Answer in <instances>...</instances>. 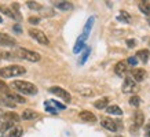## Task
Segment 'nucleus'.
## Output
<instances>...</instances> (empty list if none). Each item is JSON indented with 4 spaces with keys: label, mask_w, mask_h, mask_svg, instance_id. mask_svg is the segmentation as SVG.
I'll return each mask as SVG.
<instances>
[{
    "label": "nucleus",
    "mask_w": 150,
    "mask_h": 137,
    "mask_svg": "<svg viewBox=\"0 0 150 137\" xmlns=\"http://www.w3.org/2000/svg\"><path fill=\"white\" fill-rule=\"evenodd\" d=\"M48 92H50V93H54V95H57V96H59L61 99H64L65 103H69V101L72 100V96H70V93L65 91L64 88H59V87H51L50 89H48Z\"/></svg>",
    "instance_id": "6"
},
{
    "label": "nucleus",
    "mask_w": 150,
    "mask_h": 137,
    "mask_svg": "<svg viewBox=\"0 0 150 137\" xmlns=\"http://www.w3.org/2000/svg\"><path fill=\"white\" fill-rule=\"evenodd\" d=\"M48 103H50L54 108H57V110H65L66 108V106L65 104H61V103H58L57 100H48Z\"/></svg>",
    "instance_id": "30"
},
{
    "label": "nucleus",
    "mask_w": 150,
    "mask_h": 137,
    "mask_svg": "<svg viewBox=\"0 0 150 137\" xmlns=\"http://www.w3.org/2000/svg\"><path fill=\"white\" fill-rule=\"evenodd\" d=\"M90 54H91V48H90V47H86V48H84V52H83V55H81V58H80V60H79V64L86 63V60L88 59Z\"/></svg>",
    "instance_id": "24"
},
{
    "label": "nucleus",
    "mask_w": 150,
    "mask_h": 137,
    "mask_svg": "<svg viewBox=\"0 0 150 137\" xmlns=\"http://www.w3.org/2000/svg\"><path fill=\"white\" fill-rule=\"evenodd\" d=\"M100 125H102L105 129L110 130V132H116V130H117V123L114 122L112 118H102L100 119Z\"/></svg>",
    "instance_id": "9"
},
{
    "label": "nucleus",
    "mask_w": 150,
    "mask_h": 137,
    "mask_svg": "<svg viewBox=\"0 0 150 137\" xmlns=\"http://www.w3.org/2000/svg\"><path fill=\"white\" fill-rule=\"evenodd\" d=\"M54 6L57 8L62 10V11H68V10H72V3L70 1H55Z\"/></svg>",
    "instance_id": "16"
},
{
    "label": "nucleus",
    "mask_w": 150,
    "mask_h": 137,
    "mask_svg": "<svg viewBox=\"0 0 150 137\" xmlns=\"http://www.w3.org/2000/svg\"><path fill=\"white\" fill-rule=\"evenodd\" d=\"M128 63L131 64V66H135V64L138 63L137 56H131V58H128Z\"/></svg>",
    "instance_id": "33"
},
{
    "label": "nucleus",
    "mask_w": 150,
    "mask_h": 137,
    "mask_svg": "<svg viewBox=\"0 0 150 137\" xmlns=\"http://www.w3.org/2000/svg\"><path fill=\"white\" fill-rule=\"evenodd\" d=\"M149 56H150V52L147 50H139L137 52V58L141 59L143 63H146V62L149 60Z\"/></svg>",
    "instance_id": "19"
},
{
    "label": "nucleus",
    "mask_w": 150,
    "mask_h": 137,
    "mask_svg": "<svg viewBox=\"0 0 150 137\" xmlns=\"http://www.w3.org/2000/svg\"><path fill=\"white\" fill-rule=\"evenodd\" d=\"M137 89H138L137 82L134 81L132 78L127 77L124 80V82H123V92L124 93H132V92H135Z\"/></svg>",
    "instance_id": "7"
},
{
    "label": "nucleus",
    "mask_w": 150,
    "mask_h": 137,
    "mask_svg": "<svg viewBox=\"0 0 150 137\" xmlns=\"http://www.w3.org/2000/svg\"><path fill=\"white\" fill-rule=\"evenodd\" d=\"M0 22H3V19H1V17H0Z\"/></svg>",
    "instance_id": "41"
},
{
    "label": "nucleus",
    "mask_w": 150,
    "mask_h": 137,
    "mask_svg": "<svg viewBox=\"0 0 150 137\" xmlns=\"http://www.w3.org/2000/svg\"><path fill=\"white\" fill-rule=\"evenodd\" d=\"M147 23H149V25H150V19H147Z\"/></svg>",
    "instance_id": "40"
},
{
    "label": "nucleus",
    "mask_w": 150,
    "mask_h": 137,
    "mask_svg": "<svg viewBox=\"0 0 150 137\" xmlns=\"http://www.w3.org/2000/svg\"><path fill=\"white\" fill-rule=\"evenodd\" d=\"M11 11L14 14V19H17V21H21V14H19V4L18 3H13L11 4Z\"/></svg>",
    "instance_id": "21"
},
{
    "label": "nucleus",
    "mask_w": 150,
    "mask_h": 137,
    "mask_svg": "<svg viewBox=\"0 0 150 137\" xmlns=\"http://www.w3.org/2000/svg\"><path fill=\"white\" fill-rule=\"evenodd\" d=\"M44 108H46V111H47V113H50V114H54V115L58 114V110L54 108V107H52V106L48 103V100L44 101Z\"/></svg>",
    "instance_id": "27"
},
{
    "label": "nucleus",
    "mask_w": 150,
    "mask_h": 137,
    "mask_svg": "<svg viewBox=\"0 0 150 137\" xmlns=\"http://www.w3.org/2000/svg\"><path fill=\"white\" fill-rule=\"evenodd\" d=\"M127 44H128V47H129V48H134V47H135V41H134V40H128Z\"/></svg>",
    "instance_id": "37"
},
{
    "label": "nucleus",
    "mask_w": 150,
    "mask_h": 137,
    "mask_svg": "<svg viewBox=\"0 0 150 137\" xmlns=\"http://www.w3.org/2000/svg\"><path fill=\"white\" fill-rule=\"evenodd\" d=\"M106 113H108V114H114V115L123 114V111H121V108H120L118 106H109V107L106 108Z\"/></svg>",
    "instance_id": "23"
},
{
    "label": "nucleus",
    "mask_w": 150,
    "mask_h": 137,
    "mask_svg": "<svg viewBox=\"0 0 150 137\" xmlns=\"http://www.w3.org/2000/svg\"><path fill=\"white\" fill-rule=\"evenodd\" d=\"M13 29H14V32H15V33H21V32H22V29H21V26H19V25H14Z\"/></svg>",
    "instance_id": "36"
},
{
    "label": "nucleus",
    "mask_w": 150,
    "mask_h": 137,
    "mask_svg": "<svg viewBox=\"0 0 150 137\" xmlns=\"http://www.w3.org/2000/svg\"><path fill=\"white\" fill-rule=\"evenodd\" d=\"M92 25H94V17L88 18V21H87V23H86V26H84V30H83V34L80 36L81 38H84V40H87V38H88V34H90V32H91Z\"/></svg>",
    "instance_id": "13"
},
{
    "label": "nucleus",
    "mask_w": 150,
    "mask_h": 137,
    "mask_svg": "<svg viewBox=\"0 0 150 137\" xmlns=\"http://www.w3.org/2000/svg\"><path fill=\"white\" fill-rule=\"evenodd\" d=\"M145 136L150 137V123H147V125L145 126Z\"/></svg>",
    "instance_id": "34"
},
{
    "label": "nucleus",
    "mask_w": 150,
    "mask_h": 137,
    "mask_svg": "<svg viewBox=\"0 0 150 137\" xmlns=\"http://www.w3.org/2000/svg\"><path fill=\"white\" fill-rule=\"evenodd\" d=\"M26 4L29 8H32V10H40L41 8V6L37 3V1H26Z\"/></svg>",
    "instance_id": "32"
},
{
    "label": "nucleus",
    "mask_w": 150,
    "mask_h": 137,
    "mask_svg": "<svg viewBox=\"0 0 150 137\" xmlns=\"http://www.w3.org/2000/svg\"><path fill=\"white\" fill-rule=\"evenodd\" d=\"M114 73L117 74L118 77H123L127 73V63L125 62H118L116 66H114Z\"/></svg>",
    "instance_id": "12"
},
{
    "label": "nucleus",
    "mask_w": 150,
    "mask_h": 137,
    "mask_svg": "<svg viewBox=\"0 0 150 137\" xmlns=\"http://www.w3.org/2000/svg\"><path fill=\"white\" fill-rule=\"evenodd\" d=\"M139 10H141L145 15H150V3H147V1H141V3H139Z\"/></svg>",
    "instance_id": "25"
},
{
    "label": "nucleus",
    "mask_w": 150,
    "mask_h": 137,
    "mask_svg": "<svg viewBox=\"0 0 150 137\" xmlns=\"http://www.w3.org/2000/svg\"><path fill=\"white\" fill-rule=\"evenodd\" d=\"M86 40L84 38H81V37H79V40L76 41V44H74V48H73V52L74 54H79L80 51H83L84 48H86Z\"/></svg>",
    "instance_id": "18"
},
{
    "label": "nucleus",
    "mask_w": 150,
    "mask_h": 137,
    "mask_svg": "<svg viewBox=\"0 0 150 137\" xmlns=\"http://www.w3.org/2000/svg\"><path fill=\"white\" fill-rule=\"evenodd\" d=\"M29 22L32 23V25H36V23L40 22V19H39V18H35V17H30V18H29Z\"/></svg>",
    "instance_id": "35"
},
{
    "label": "nucleus",
    "mask_w": 150,
    "mask_h": 137,
    "mask_svg": "<svg viewBox=\"0 0 150 137\" xmlns=\"http://www.w3.org/2000/svg\"><path fill=\"white\" fill-rule=\"evenodd\" d=\"M26 73V68L19 64H13V66H7V67L0 68V77L1 78H13L19 77Z\"/></svg>",
    "instance_id": "2"
},
{
    "label": "nucleus",
    "mask_w": 150,
    "mask_h": 137,
    "mask_svg": "<svg viewBox=\"0 0 150 137\" xmlns=\"http://www.w3.org/2000/svg\"><path fill=\"white\" fill-rule=\"evenodd\" d=\"M1 58H3V56H1V51H0V60H1Z\"/></svg>",
    "instance_id": "39"
},
{
    "label": "nucleus",
    "mask_w": 150,
    "mask_h": 137,
    "mask_svg": "<svg viewBox=\"0 0 150 137\" xmlns=\"http://www.w3.org/2000/svg\"><path fill=\"white\" fill-rule=\"evenodd\" d=\"M117 137H123V136H117Z\"/></svg>",
    "instance_id": "42"
},
{
    "label": "nucleus",
    "mask_w": 150,
    "mask_h": 137,
    "mask_svg": "<svg viewBox=\"0 0 150 137\" xmlns=\"http://www.w3.org/2000/svg\"><path fill=\"white\" fill-rule=\"evenodd\" d=\"M21 118L22 119H35V118H37V113L33 111V110H23Z\"/></svg>",
    "instance_id": "20"
},
{
    "label": "nucleus",
    "mask_w": 150,
    "mask_h": 137,
    "mask_svg": "<svg viewBox=\"0 0 150 137\" xmlns=\"http://www.w3.org/2000/svg\"><path fill=\"white\" fill-rule=\"evenodd\" d=\"M0 133L3 134V137H21L22 128L14 122H4L0 126Z\"/></svg>",
    "instance_id": "1"
},
{
    "label": "nucleus",
    "mask_w": 150,
    "mask_h": 137,
    "mask_svg": "<svg viewBox=\"0 0 150 137\" xmlns=\"http://www.w3.org/2000/svg\"><path fill=\"white\" fill-rule=\"evenodd\" d=\"M79 118L81 119V121H84V122H96V117L92 113H90V111H81L80 114H79Z\"/></svg>",
    "instance_id": "10"
},
{
    "label": "nucleus",
    "mask_w": 150,
    "mask_h": 137,
    "mask_svg": "<svg viewBox=\"0 0 150 137\" xmlns=\"http://www.w3.org/2000/svg\"><path fill=\"white\" fill-rule=\"evenodd\" d=\"M3 118L6 119V122H14L17 123L21 119V117L17 114H14V113H4V115H3Z\"/></svg>",
    "instance_id": "17"
},
{
    "label": "nucleus",
    "mask_w": 150,
    "mask_h": 137,
    "mask_svg": "<svg viewBox=\"0 0 150 137\" xmlns=\"http://www.w3.org/2000/svg\"><path fill=\"white\" fill-rule=\"evenodd\" d=\"M6 89H7V87H6V84L3 81H0V92L1 91H6Z\"/></svg>",
    "instance_id": "38"
},
{
    "label": "nucleus",
    "mask_w": 150,
    "mask_h": 137,
    "mask_svg": "<svg viewBox=\"0 0 150 137\" xmlns=\"http://www.w3.org/2000/svg\"><path fill=\"white\" fill-rule=\"evenodd\" d=\"M129 104L134 106V107H139L141 106V97L139 96H132L131 99H129Z\"/></svg>",
    "instance_id": "29"
},
{
    "label": "nucleus",
    "mask_w": 150,
    "mask_h": 137,
    "mask_svg": "<svg viewBox=\"0 0 150 137\" xmlns=\"http://www.w3.org/2000/svg\"><path fill=\"white\" fill-rule=\"evenodd\" d=\"M4 96L8 99V100L15 103V104H18V103H25V97H23V96H19V95H17V93H13V92H6Z\"/></svg>",
    "instance_id": "11"
},
{
    "label": "nucleus",
    "mask_w": 150,
    "mask_h": 137,
    "mask_svg": "<svg viewBox=\"0 0 150 137\" xmlns=\"http://www.w3.org/2000/svg\"><path fill=\"white\" fill-rule=\"evenodd\" d=\"M0 104L7 106V107H11V108H14V107H15V103H13L11 100H8V99H7V97H6L4 95L0 97Z\"/></svg>",
    "instance_id": "26"
},
{
    "label": "nucleus",
    "mask_w": 150,
    "mask_h": 137,
    "mask_svg": "<svg viewBox=\"0 0 150 137\" xmlns=\"http://www.w3.org/2000/svg\"><path fill=\"white\" fill-rule=\"evenodd\" d=\"M117 19H118V21H124V22L128 23L129 21H131V17L128 15V13H125V11H121V13H120V15L117 17Z\"/></svg>",
    "instance_id": "28"
},
{
    "label": "nucleus",
    "mask_w": 150,
    "mask_h": 137,
    "mask_svg": "<svg viewBox=\"0 0 150 137\" xmlns=\"http://www.w3.org/2000/svg\"><path fill=\"white\" fill-rule=\"evenodd\" d=\"M13 87L18 92L23 93V95H36L37 93V87L33 85L32 82L28 81H14Z\"/></svg>",
    "instance_id": "3"
},
{
    "label": "nucleus",
    "mask_w": 150,
    "mask_h": 137,
    "mask_svg": "<svg viewBox=\"0 0 150 137\" xmlns=\"http://www.w3.org/2000/svg\"><path fill=\"white\" fill-rule=\"evenodd\" d=\"M15 38L11 36H8L7 33H0V45H4V47H13L15 45Z\"/></svg>",
    "instance_id": "8"
},
{
    "label": "nucleus",
    "mask_w": 150,
    "mask_h": 137,
    "mask_svg": "<svg viewBox=\"0 0 150 137\" xmlns=\"http://www.w3.org/2000/svg\"><path fill=\"white\" fill-rule=\"evenodd\" d=\"M132 77L137 82H141L146 77V71L143 68H135V70H132Z\"/></svg>",
    "instance_id": "14"
},
{
    "label": "nucleus",
    "mask_w": 150,
    "mask_h": 137,
    "mask_svg": "<svg viewBox=\"0 0 150 137\" xmlns=\"http://www.w3.org/2000/svg\"><path fill=\"white\" fill-rule=\"evenodd\" d=\"M108 103H109V99H108V97H103V99L96 100L95 103H94V106H95V108L102 110V108H105V107H108Z\"/></svg>",
    "instance_id": "22"
},
{
    "label": "nucleus",
    "mask_w": 150,
    "mask_h": 137,
    "mask_svg": "<svg viewBox=\"0 0 150 137\" xmlns=\"http://www.w3.org/2000/svg\"><path fill=\"white\" fill-rule=\"evenodd\" d=\"M14 55L18 59H25V60H29V62H39L40 60V55L37 54V52L29 51L26 48H17V50L14 51Z\"/></svg>",
    "instance_id": "4"
},
{
    "label": "nucleus",
    "mask_w": 150,
    "mask_h": 137,
    "mask_svg": "<svg viewBox=\"0 0 150 137\" xmlns=\"http://www.w3.org/2000/svg\"><path fill=\"white\" fill-rule=\"evenodd\" d=\"M29 34H30V37H33L37 43H40V44H43V45H47V44L50 43L46 34L41 32V30H39V29H33V27L32 29H29Z\"/></svg>",
    "instance_id": "5"
},
{
    "label": "nucleus",
    "mask_w": 150,
    "mask_h": 137,
    "mask_svg": "<svg viewBox=\"0 0 150 137\" xmlns=\"http://www.w3.org/2000/svg\"><path fill=\"white\" fill-rule=\"evenodd\" d=\"M0 11H1L3 14H6L7 17H10V18H14L13 11H11L10 8H7V7H4V6H1V7H0Z\"/></svg>",
    "instance_id": "31"
},
{
    "label": "nucleus",
    "mask_w": 150,
    "mask_h": 137,
    "mask_svg": "<svg viewBox=\"0 0 150 137\" xmlns=\"http://www.w3.org/2000/svg\"><path fill=\"white\" fill-rule=\"evenodd\" d=\"M143 122H145V115H143V113H142V111H137L135 115H134V123H135V126H137V128H141L142 125H143Z\"/></svg>",
    "instance_id": "15"
}]
</instances>
